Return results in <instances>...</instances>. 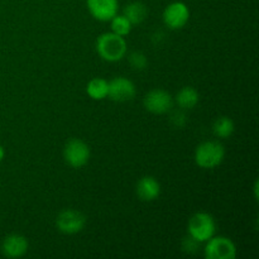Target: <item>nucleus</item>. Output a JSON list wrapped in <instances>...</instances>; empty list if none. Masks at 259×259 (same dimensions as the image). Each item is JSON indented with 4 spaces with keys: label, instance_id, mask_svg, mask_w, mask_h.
Segmentation results:
<instances>
[{
    "label": "nucleus",
    "instance_id": "obj_1",
    "mask_svg": "<svg viewBox=\"0 0 259 259\" xmlns=\"http://www.w3.org/2000/svg\"><path fill=\"white\" fill-rule=\"evenodd\" d=\"M126 42L124 37L113 32L103 33L96 39V51L104 61L118 62L126 55Z\"/></svg>",
    "mask_w": 259,
    "mask_h": 259
},
{
    "label": "nucleus",
    "instance_id": "obj_2",
    "mask_svg": "<svg viewBox=\"0 0 259 259\" xmlns=\"http://www.w3.org/2000/svg\"><path fill=\"white\" fill-rule=\"evenodd\" d=\"M225 157V148L219 141H206L199 144L195 151V162L199 167L211 169L219 166Z\"/></svg>",
    "mask_w": 259,
    "mask_h": 259
},
{
    "label": "nucleus",
    "instance_id": "obj_3",
    "mask_svg": "<svg viewBox=\"0 0 259 259\" xmlns=\"http://www.w3.org/2000/svg\"><path fill=\"white\" fill-rule=\"evenodd\" d=\"M217 224L214 218L207 212H196L192 215L187 224V232L190 237L196 239L199 243H205L214 237Z\"/></svg>",
    "mask_w": 259,
    "mask_h": 259
},
{
    "label": "nucleus",
    "instance_id": "obj_4",
    "mask_svg": "<svg viewBox=\"0 0 259 259\" xmlns=\"http://www.w3.org/2000/svg\"><path fill=\"white\" fill-rule=\"evenodd\" d=\"M205 243L204 253L207 259H234L237 257V247L229 238L211 237Z\"/></svg>",
    "mask_w": 259,
    "mask_h": 259
},
{
    "label": "nucleus",
    "instance_id": "obj_5",
    "mask_svg": "<svg viewBox=\"0 0 259 259\" xmlns=\"http://www.w3.org/2000/svg\"><path fill=\"white\" fill-rule=\"evenodd\" d=\"M65 161L73 168H81L90 159V148L81 139H71L63 149Z\"/></svg>",
    "mask_w": 259,
    "mask_h": 259
},
{
    "label": "nucleus",
    "instance_id": "obj_6",
    "mask_svg": "<svg viewBox=\"0 0 259 259\" xmlns=\"http://www.w3.org/2000/svg\"><path fill=\"white\" fill-rule=\"evenodd\" d=\"M56 225H57V229L63 234H77L85 228L86 217L77 210H63L58 214Z\"/></svg>",
    "mask_w": 259,
    "mask_h": 259
},
{
    "label": "nucleus",
    "instance_id": "obj_7",
    "mask_svg": "<svg viewBox=\"0 0 259 259\" xmlns=\"http://www.w3.org/2000/svg\"><path fill=\"white\" fill-rule=\"evenodd\" d=\"M144 108L153 114L168 113L174 105V98L171 94L162 89H153L144 96Z\"/></svg>",
    "mask_w": 259,
    "mask_h": 259
},
{
    "label": "nucleus",
    "instance_id": "obj_8",
    "mask_svg": "<svg viewBox=\"0 0 259 259\" xmlns=\"http://www.w3.org/2000/svg\"><path fill=\"white\" fill-rule=\"evenodd\" d=\"M190 19V9L185 3L174 2L163 12V22L169 29H181Z\"/></svg>",
    "mask_w": 259,
    "mask_h": 259
},
{
    "label": "nucleus",
    "instance_id": "obj_9",
    "mask_svg": "<svg viewBox=\"0 0 259 259\" xmlns=\"http://www.w3.org/2000/svg\"><path fill=\"white\" fill-rule=\"evenodd\" d=\"M136 85L129 78L118 76L109 81L108 98H110L113 101L125 103V101L132 100L136 96Z\"/></svg>",
    "mask_w": 259,
    "mask_h": 259
},
{
    "label": "nucleus",
    "instance_id": "obj_10",
    "mask_svg": "<svg viewBox=\"0 0 259 259\" xmlns=\"http://www.w3.org/2000/svg\"><path fill=\"white\" fill-rule=\"evenodd\" d=\"M90 14L100 22H110L119 10L118 0H86Z\"/></svg>",
    "mask_w": 259,
    "mask_h": 259
},
{
    "label": "nucleus",
    "instance_id": "obj_11",
    "mask_svg": "<svg viewBox=\"0 0 259 259\" xmlns=\"http://www.w3.org/2000/svg\"><path fill=\"white\" fill-rule=\"evenodd\" d=\"M28 240L27 238L19 234L8 235L2 243V252L8 258H19L27 253Z\"/></svg>",
    "mask_w": 259,
    "mask_h": 259
},
{
    "label": "nucleus",
    "instance_id": "obj_12",
    "mask_svg": "<svg viewBox=\"0 0 259 259\" xmlns=\"http://www.w3.org/2000/svg\"><path fill=\"white\" fill-rule=\"evenodd\" d=\"M136 191L142 201H154L161 194V185L154 177L143 176L137 182Z\"/></svg>",
    "mask_w": 259,
    "mask_h": 259
},
{
    "label": "nucleus",
    "instance_id": "obj_13",
    "mask_svg": "<svg viewBox=\"0 0 259 259\" xmlns=\"http://www.w3.org/2000/svg\"><path fill=\"white\" fill-rule=\"evenodd\" d=\"M200 100V95L196 89L191 86H185L177 93L176 103L181 109H192L197 105Z\"/></svg>",
    "mask_w": 259,
    "mask_h": 259
},
{
    "label": "nucleus",
    "instance_id": "obj_14",
    "mask_svg": "<svg viewBox=\"0 0 259 259\" xmlns=\"http://www.w3.org/2000/svg\"><path fill=\"white\" fill-rule=\"evenodd\" d=\"M146 5L141 2H133L126 5L123 10V15L132 23V24H141L147 17Z\"/></svg>",
    "mask_w": 259,
    "mask_h": 259
},
{
    "label": "nucleus",
    "instance_id": "obj_15",
    "mask_svg": "<svg viewBox=\"0 0 259 259\" xmlns=\"http://www.w3.org/2000/svg\"><path fill=\"white\" fill-rule=\"evenodd\" d=\"M108 91L109 81L101 77L93 78L89 81L88 86H86V93L94 100H104L105 98H108Z\"/></svg>",
    "mask_w": 259,
    "mask_h": 259
},
{
    "label": "nucleus",
    "instance_id": "obj_16",
    "mask_svg": "<svg viewBox=\"0 0 259 259\" xmlns=\"http://www.w3.org/2000/svg\"><path fill=\"white\" fill-rule=\"evenodd\" d=\"M234 121L229 118V116H220L212 124V132H214L215 137L222 139H227L234 133Z\"/></svg>",
    "mask_w": 259,
    "mask_h": 259
},
{
    "label": "nucleus",
    "instance_id": "obj_17",
    "mask_svg": "<svg viewBox=\"0 0 259 259\" xmlns=\"http://www.w3.org/2000/svg\"><path fill=\"white\" fill-rule=\"evenodd\" d=\"M110 23H111V32L115 33V34L121 35V37L128 35L129 33H131L132 27H133V24H132V23L129 22L123 14L121 15L116 14L115 17L110 20Z\"/></svg>",
    "mask_w": 259,
    "mask_h": 259
},
{
    "label": "nucleus",
    "instance_id": "obj_18",
    "mask_svg": "<svg viewBox=\"0 0 259 259\" xmlns=\"http://www.w3.org/2000/svg\"><path fill=\"white\" fill-rule=\"evenodd\" d=\"M129 63H131V66L134 68V70L141 71L147 67V65H148V60H147L144 53L136 51V52L131 53V56H129Z\"/></svg>",
    "mask_w": 259,
    "mask_h": 259
},
{
    "label": "nucleus",
    "instance_id": "obj_19",
    "mask_svg": "<svg viewBox=\"0 0 259 259\" xmlns=\"http://www.w3.org/2000/svg\"><path fill=\"white\" fill-rule=\"evenodd\" d=\"M199 245L200 243L197 242L196 239H194L192 237H190V235H187V237L184 238V240H182V249H184L186 253L197 252Z\"/></svg>",
    "mask_w": 259,
    "mask_h": 259
},
{
    "label": "nucleus",
    "instance_id": "obj_20",
    "mask_svg": "<svg viewBox=\"0 0 259 259\" xmlns=\"http://www.w3.org/2000/svg\"><path fill=\"white\" fill-rule=\"evenodd\" d=\"M171 121L174 123L175 126L181 128V126H184L185 124H186V115H185L182 111H176V113H174V115L171 116Z\"/></svg>",
    "mask_w": 259,
    "mask_h": 259
},
{
    "label": "nucleus",
    "instance_id": "obj_21",
    "mask_svg": "<svg viewBox=\"0 0 259 259\" xmlns=\"http://www.w3.org/2000/svg\"><path fill=\"white\" fill-rule=\"evenodd\" d=\"M4 157H5V149H4V147L0 146V162L4 159Z\"/></svg>",
    "mask_w": 259,
    "mask_h": 259
}]
</instances>
